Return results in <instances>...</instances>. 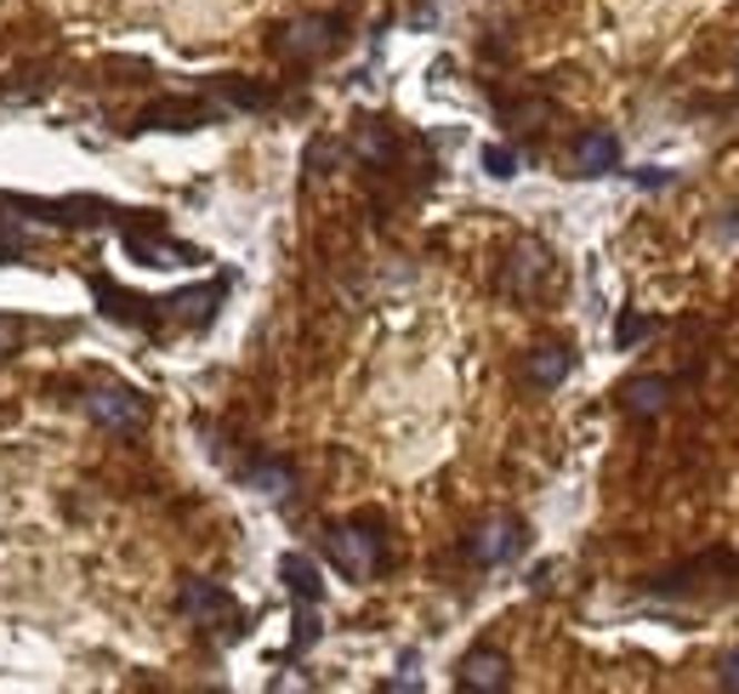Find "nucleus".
I'll return each mask as SVG.
<instances>
[{
  "instance_id": "1",
  "label": "nucleus",
  "mask_w": 739,
  "mask_h": 694,
  "mask_svg": "<svg viewBox=\"0 0 739 694\" xmlns=\"http://www.w3.org/2000/svg\"><path fill=\"white\" fill-rule=\"evenodd\" d=\"M324 558L348 575V581H370L387 569V524L376 513H359L348 524L324 529Z\"/></svg>"
},
{
  "instance_id": "2",
  "label": "nucleus",
  "mask_w": 739,
  "mask_h": 694,
  "mask_svg": "<svg viewBox=\"0 0 739 694\" xmlns=\"http://www.w3.org/2000/svg\"><path fill=\"white\" fill-rule=\"evenodd\" d=\"M649 598H711V592H739V553H706V558H688L677 569H660L643 581Z\"/></svg>"
},
{
  "instance_id": "3",
  "label": "nucleus",
  "mask_w": 739,
  "mask_h": 694,
  "mask_svg": "<svg viewBox=\"0 0 739 694\" xmlns=\"http://www.w3.org/2000/svg\"><path fill=\"white\" fill-rule=\"evenodd\" d=\"M91 296H97V308H103V319L126 325V330H142V336H166L171 319H166V303H154V296H137L126 285H114L109 274H86Z\"/></svg>"
},
{
  "instance_id": "4",
  "label": "nucleus",
  "mask_w": 739,
  "mask_h": 694,
  "mask_svg": "<svg viewBox=\"0 0 739 694\" xmlns=\"http://www.w3.org/2000/svg\"><path fill=\"white\" fill-rule=\"evenodd\" d=\"M177 609H182L188 621L217 626L228 643H233V637H244V609H239V598H233V592H228L222 581L188 575V581H182V592H177Z\"/></svg>"
},
{
  "instance_id": "5",
  "label": "nucleus",
  "mask_w": 739,
  "mask_h": 694,
  "mask_svg": "<svg viewBox=\"0 0 739 694\" xmlns=\"http://www.w3.org/2000/svg\"><path fill=\"white\" fill-rule=\"evenodd\" d=\"M341 29H348V18H336V12H319V18H296V23H284L279 34H273V52L284 58V63H319V58H330L336 46H341Z\"/></svg>"
},
{
  "instance_id": "6",
  "label": "nucleus",
  "mask_w": 739,
  "mask_h": 694,
  "mask_svg": "<svg viewBox=\"0 0 739 694\" xmlns=\"http://www.w3.org/2000/svg\"><path fill=\"white\" fill-rule=\"evenodd\" d=\"M523 547H529V524H523L518 513H496V518H483V524L467 535V558H472L478 569H501V564H512Z\"/></svg>"
},
{
  "instance_id": "7",
  "label": "nucleus",
  "mask_w": 739,
  "mask_h": 694,
  "mask_svg": "<svg viewBox=\"0 0 739 694\" xmlns=\"http://www.w3.org/2000/svg\"><path fill=\"white\" fill-rule=\"evenodd\" d=\"M217 120H228V109L200 91V97H160V103H148L131 131H200V126H217Z\"/></svg>"
},
{
  "instance_id": "8",
  "label": "nucleus",
  "mask_w": 739,
  "mask_h": 694,
  "mask_svg": "<svg viewBox=\"0 0 739 694\" xmlns=\"http://www.w3.org/2000/svg\"><path fill=\"white\" fill-rule=\"evenodd\" d=\"M120 245H126V257L142 262V268H193V262H206V251H193V245L160 234L154 222H126Z\"/></svg>"
},
{
  "instance_id": "9",
  "label": "nucleus",
  "mask_w": 739,
  "mask_h": 694,
  "mask_svg": "<svg viewBox=\"0 0 739 694\" xmlns=\"http://www.w3.org/2000/svg\"><path fill=\"white\" fill-rule=\"evenodd\" d=\"M86 416L97 422V427H114V433H137L142 422H148V399L137 387H126V381H97V387H86Z\"/></svg>"
},
{
  "instance_id": "10",
  "label": "nucleus",
  "mask_w": 739,
  "mask_h": 694,
  "mask_svg": "<svg viewBox=\"0 0 739 694\" xmlns=\"http://www.w3.org/2000/svg\"><path fill=\"white\" fill-rule=\"evenodd\" d=\"M228 285H233V274H217L211 285H188V290L166 296V319H171L177 330H206V325L217 319V308H222Z\"/></svg>"
},
{
  "instance_id": "11",
  "label": "nucleus",
  "mask_w": 739,
  "mask_h": 694,
  "mask_svg": "<svg viewBox=\"0 0 739 694\" xmlns=\"http://www.w3.org/2000/svg\"><path fill=\"white\" fill-rule=\"evenodd\" d=\"M547 274H552V251H547V245H535V239H523L518 251L507 257L501 290H507V296H523V303H529V296H535V285L547 279Z\"/></svg>"
},
{
  "instance_id": "12",
  "label": "nucleus",
  "mask_w": 739,
  "mask_h": 694,
  "mask_svg": "<svg viewBox=\"0 0 739 694\" xmlns=\"http://www.w3.org/2000/svg\"><path fill=\"white\" fill-rule=\"evenodd\" d=\"M456 683H461V688H478V694H501V688L512 683V661H507L501 650H472V655H461Z\"/></svg>"
},
{
  "instance_id": "13",
  "label": "nucleus",
  "mask_w": 739,
  "mask_h": 694,
  "mask_svg": "<svg viewBox=\"0 0 739 694\" xmlns=\"http://www.w3.org/2000/svg\"><path fill=\"white\" fill-rule=\"evenodd\" d=\"M239 478H244V489L268 495V502H290V489H296V467L284 456H251L239 467Z\"/></svg>"
},
{
  "instance_id": "14",
  "label": "nucleus",
  "mask_w": 739,
  "mask_h": 694,
  "mask_svg": "<svg viewBox=\"0 0 739 694\" xmlns=\"http://www.w3.org/2000/svg\"><path fill=\"white\" fill-rule=\"evenodd\" d=\"M575 177H615L620 171V137L615 131H580L575 137Z\"/></svg>"
},
{
  "instance_id": "15",
  "label": "nucleus",
  "mask_w": 739,
  "mask_h": 694,
  "mask_svg": "<svg viewBox=\"0 0 739 694\" xmlns=\"http://www.w3.org/2000/svg\"><path fill=\"white\" fill-rule=\"evenodd\" d=\"M34 257V222L12 206V194H0V268Z\"/></svg>"
},
{
  "instance_id": "16",
  "label": "nucleus",
  "mask_w": 739,
  "mask_h": 694,
  "mask_svg": "<svg viewBox=\"0 0 739 694\" xmlns=\"http://www.w3.org/2000/svg\"><path fill=\"white\" fill-rule=\"evenodd\" d=\"M671 393H677V381H671V376H631V381L620 387V405H626L631 416L655 422V416L671 405Z\"/></svg>"
},
{
  "instance_id": "17",
  "label": "nucleus",
  "mask_w": 739,
  "mask_h": 694,
  "mask_svg": "<svg viewBox=\"0 0 739 694\" xmlns=\"http://www.w3.org/2000/svg\"><path fill=\"white\" fill-rule=\"evenodd\" d=\"M569 370H575V354H569V347H529V354H523V381L540 387V393L563 387Z\"/></svg>"
},
{
  "instance_id": "18",
  "label": "nucleus",
  "mask_w": 739,
  "mask_h": 694,
  "mask_svg": "<svg viewBox=\"0 0 739 694\" xmlns=\"http://www.w3.org/2000/svg\"><path fill=\"white\" fill-rule=\"evenodd\" d=\"M211 97L228 109V115H257V109H273V86H251V80H239V75H222L211 80Z\"/></svg>"
},
{
  "instance_id": "19",
  "label": "nucleus",
  "mask_w": 739,
  "mask_h": 694,
  "mask_svg": "<svg viewBox=\"0 0 739 694\" xmlns=\"http://www.w3.org/2000/svg\"><path fill=\"white\" fill-rule=\"evenodd\" d=\"M279 581L290 586L296 604H324V581H319V564L308 553H284L279 558Z\"/></svg>"
},
{
  "instance_id": "20",
  "label": "nucleus",
  "mask_w": 739,
  "mask_h": 694,
  "mask_svg": "<svg viewBox=\"0 0 739 694\" xmlns=\"http://www.w3.org/2000/svg\"><path fill=\"white\" fill-rule=\"evenodd\" d=\"M319 604H296V626H290V650H284V661H302L313 643H319Z\"/></svg>"
},
{
  "instance_id": "21",
  "label": "nucleus",
  "mask_w": 739,
  "mask_h": 694,
  "mask_svg": "<svg viewBox=\"0 0 739 694\" xmlns=\"http://www.w3.org/2000/svg\"><path fill=\"white\" fill-rule=\"evenodd\" d=\"M655 330H660V319H655V314H631V308H626V314L615 319V347L626 354V347H637V341L655 336Z\"/></svg>"
},
{
  "instance_id": "22",
  "label": "nucleus",
  "mask_w": 739,
  "mask_h": 694,
  "mask_svg": "<svg viewBox=\"0 0 739 694\" xmlns=\"http://www.w3.org/2000/svg\"><path fill=\"white\" fill-rule=\"evenodd\" d=\"M483 171L496 177V182H507V177H518V155H512L507 142H489L483 148Z\"/></svg>"
},
{
  "instance_id": "23",
  "label": "nucleus",
  "mask_w": 739,
  "mask_h": 694,
  "mask_svg": "<svg viewBox=\"0 0 739 694\" xmlns=\"http://www.w3.org/2000/svg\"><path fill=\"white\" fill-rule=\"evenodd\" d=\"M637 188H643V194H660V188H671L677 182V171H666V166H637V171H626Z\"/></svg>"
},
{
  "instance_id": "24",
  "label": "nucleus",
  "mask_w": 739,
  "mask_h": 694,
  "mask_svg": "<svg viewBox=\"0 0 739 694\" xmlns=\"http://www.w3.org/2000/svg\"><path fill=\"white\" fill-rule=\"evenodd\" d=\"M717 683H722V688H733V694H739V650H728V655H722V661H717Z\"/></svg>"
},
{
  "instance_id": "25",
  "label": "nucleus",
  "mask_w": 739,
  "mask_h": 694,
  "mask_svg": "<svg viewBox=\"0 0 739 694\" xmlns=\"http://www.w3.org/2000/svg\"><path fill=\"white\" fill-rule=\"evenodd\" d=\"M399 672H416V650H410V655L399 661ZM381 688H387V694H399V688H421V677H387Z\"/></svg>"
},
{
  "instance_id": "26",
  "label": "nucleus",
  "mask_w": 739,
  "mask_h": 694,
  "mask_svg": "<svg viewBox=\"0 0 739 694\" xmlns=\"http://www.w3.org/2000/svg\"><path fill=\"white\" fill-rule=\"evenodd\" d=\"M18 341H23V325H18V319H0V359H7Z\"/></svg>"
},
{
  "instance_id": "27",
  "label": "nucleus",
  "mask_w": 739,
  "mask_h": 694,
  "mask_svg": "<svg viewBox=\"0 0 739 694\" xmlns=\"http://www.w3.org/2000/svg\"><path fill=\"white\" fill-rule=\"evenodd\" d=\"M552 575H558V564H540V569H529V592H547V586H552Z\"/></svg>"
}]
</instances>
